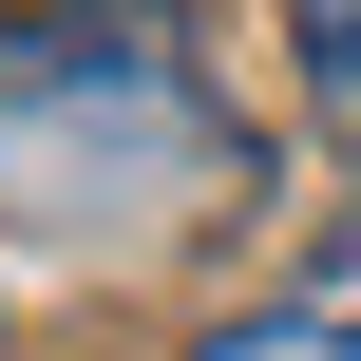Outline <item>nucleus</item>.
Returning a JSON list of instances; mask_svg holds the SVG:
<instances>
[{"mask_svg": "<svg viewBox=\"0 0 361 361\" xmlns=\"http://www.w3.org/2000/svg\"><path fill=\"white\" fill-rule=\"evenodd\" d=\"M0 209L38 247H190L247 209V114L171 0H19L0 19Z\"/></svg>", "mask_w": 361, "mask_h": 361, "instance_id": "obj_1", "label": "nucleus"}, {"mask_svg": "<svg viewBox=\"0 0 361 361\" xmlns=\"http://www.w3.org/2000/svg\"><path fill=\"white\" fill-rule=\"evenodd\" d=\"M190 361H361V305H247V324H209Z\"/></svg>", "mask_w": 361, "mask_h": 361, "instance_id": "obj_2", "label": "nucleus"}, {"mask_svg": "<svg viewBox=\"0 0 361 361\" xmlns=\"http://www.w3.org/2000/svg\"><path fill=\"white\" fill-rule=\"evenodd\" d=\"M286 38H305V95H324V133L361 152V0H286Z\"/></svg>", "mask_w": 361, "mask_h": 361, "instance_id": "obj_3", "label": "nucleus"}]
</instances>
